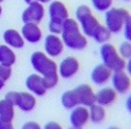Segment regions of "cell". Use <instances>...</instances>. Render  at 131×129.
<instances>
[{
	"instance_id": "5bb4252c",
	"label": "cell",
	"mask_w": 131,
	"mask_h": 129,
	"mask_svg": "<svg viewBox=\"0 0 131 129\" xmlns=\"http://www.w3.org/2000/svg\"><path fill=\"white\" fill-rule=\"evenodd\" d=\"M25 86L28 91L34 96L41 97L46 95L48 89L46 88L43 78L38 74H31L25 81Z\"/></svg>"
},
{
	"instance_id": "3957f363",
	"label": "cell",
	"mask_w": 131,
	"mask_h": 129,
	"mask_svg": "<svg viewBox=\"0 0 131 129\" xmlns=\"http://www.w3.org/2000/svg\"><path fill=\"white\" fill-rule=\"evenodd\" d=\"M76 20L78 21L82 32L87 37H93L95 31L101 25L98 18L93 14L88 5H80L76 10Z\"/></svg>"
},
{
	"instance_id": "60d3db41",
	"label": "cell",
	"mask_w": 131,
	"mask_h": 129,
	"mask_svg": "<svg viewBox=\"0 0 131 129\" xmlns=\"http://www.w3.org/2000/svg\"><path fill=\"white\" fill-rule=\"evenodd\" d=\"M3 1H4V0H0V3H2V2H3Z\"/></svg>"
},
{
	"instance_id": "d590c367",
	"label": "cell",
	"mask_w": 131,
	"mask_h": 129,
	"mask_svg": "<svg viewBox=\"0 0 131 129\" xmlns=\"http://www.w3.org/2000/svg\"><path fill=\"white\" fill-rule=\"evenodd\" d=\"M37 0H24V2L25 3H27V4H31L33 2H36Z\"/></svg>"
},
{
	"instance_id": "52a82bcc",
	"label": "cell",
	"mask_w": 131,
	"mask_h": 129,
	"mask_svg": "<svg viewBox=\"0 0 131 129\" xmlns=\"http://www.w3.org/2000/svg\"><path fill=\"white\" fill-rule=\"evenodd\" d=\"M46 10L43 7V4L36 1L31 4H28L27 8L24 9L22 12V21L24 23H35L38 24L45 17Z\"/></svg>"
},
{
	"instance_id": "8992f818",
	"label": "cell",
	"mask_w": 131,
	"mask_h": 129,
	"mask_svg": "<svg viewBox=\"0 0 131 129\" xmlns=\"http://www.w3.org/2000/svg\"><path fill=\"white\" fill-rule=\"evenodd\" d=\"M111 87L117 94H127L131 89V77L125 72V70L113 72L111 76Z\"/></svg>"
},
{
	"instance_id": "ffe728a7",
	"label": "cell",
	"mask_w": 131,
	"mask_h": 129,
	"mask_svg": "<svg viewBox=\"0 0 131 129\" xmlns=\"http://www.w3.org/2000/svg\"><path fill=\"white\" fill-rule=\"evenodd\" d=\"M106 110L105 107L98 105V104H93L92 106L89 107V116H90V121L95 123V124H100L106 119Z\"/></svg>"
},
{
	"instance_id": "7c38bea8",
	"label": "cell",
	"mask_w": 131,
	"mask_h": 129,
	"mask_svg": "<svg viewBox=\"0 0 131 129\" xmlns=\"http://www.w3.org/2000/svg\"><path fill=\"white\" fill-rule=\"evenodd\" d=\"M117 98H118V94L112 87H109V86H104L97 93H95L96 104L101 105L105 108L113 105L117 101Z\"/></svg>"
},
{
	"instance_id": "f1b7e54d",
	"label": "cell",
	"mask_w": 131,
	"mask_h": 129,
	"mask_svg": "<svg viewBox=\"0 0 131 129\" xmlns=\"http://www.w3.org/2000/svg\"><path fill=\"white\" fill-rule=\"evenodd\" d=\"M21 129H42L40 125L35 121H28L22 125Z\"/></svg>"
},
{
	"instance_id": "74e56055",
	"label": "cell",
	"mask_w": 131,
	"mask_h": 129,
	"mask_svg": "<svg viewBox=\"0 0 131 129\" xmlns=\"http://www.w3.org/2000/svg\"><path fill=\"white\" fill-rule=\"evenodd\" d=\"M68 129H83V128H80V127H75V126H71V127H69Z\"/></svg>"
},
{
	"instance_id": "7402d4cb",
	"label": "cell",
	"mask_w": 131,
	"mask_h": 129,
	"mask_svg": "<svg viewBox=\"0 0 131 129\" xmlns=\"http://www.w3.org/2000/svg\"><path fill=\"white\" fill-rule=\"evenodd\" d=\"M111 36H112V33L108 30V28L104 24H101L98 27V29L95 31L92 38L96 42H98L100 45H103V44L109 42V40L111 39Z\"/></svg>"
},
{
	"instance_id": "8d00e7d4",
	"label": "cell",
	"mask_w": 131,
	"mask_h": 129,
	"mask_svg": "<svg viewBox=\"0 0 131 129\" xmlns=\"http://www.w3.org/2000/svg\"><path fill=\"white\" fill-rule=\"evenodd\" d=\"M107 129H120V128L117 127V126H110V127H108Z\"/></svg>"
},
{
	"instance_id": "cb8c5ba5",
	"label": "cell",
	"mask_w": 131,
	"mask_h": 129,
	"mask_svg": "<svg viewBox=\"0 0 131 129\" xmlns=\"http://www.w3.org/2000/svg\"><path fill=\"white\" fill-rule=\"evenodd\" d=\"M92 6L98 12H106L113 7V0H91Z\"/></svg>"
},
{
	"instance_id": "9c48e42d",
	"label": "cell",
	"mask_w": 131,
	"mask_h": 129,
	"mask_svg": "<svg viewBox=\"0 0 131 129\" xmlns=\"http://www.w3.org/2000/svg\"><path fill=\"white\" fill-rule=\"evenodd\" d=\"M74 94L76 96L78 105H82L86 107H90L96 103L95 101V92L93 88L88 84H81L75 89H73Z\"/></svg>"
},
{
	"instance_id": "d6a6232c",
	"label": "cell",
	"mask_w": 131,
	"mask_h": 129,
	"mask_svg": "<svg viewBox=\"0 0 131 129\" xmlns=\"http://www.w3.org/2000/svg\"><path fill=\"white\" fill-rule=\"evenodd\" d=\"M125 107L127 109V111L129 113H131V94L128 95V97L126 98V101H125Z\"/></svg>"
},
{
	"instance_id": "4fadbf2b",
	"label": "cell",
	"mask_w": 131,
	"mask_h": 129,
	"mask_svg": "<svg viewBox=\"0 0 131 129\" xmlns=\"http://www.w3.org/2000/svg\"><path fill=\"white\" fill-rule=\"evenodd\" d=\"M112 73L113 72L105 64H99L91 72V81L96 86H105L111 80Z\"/></svg>"
},
{
	"instance_id": "6da1fadb",
	"label": "cell",
	"mask_w": 131,
	"mask_h": 129,
	"mask_svg": "<svg viewBox=\"0 0 131 129\" xmlns=\"http://www.w3.org/2000/svg\"><path fill=\"white\" fill-rule=\"evenodd\" d=\"M30 63L34 71L43 78L46 88L49 90L59 83L58 64L43 51H34L30 57Z\"/></svg>"
},
{
	"instance_id": "1f68e13d",
	"label": "cell",
	"mask_w": 131,
	"mask_h": 129,
	"mask_svg": "<svg viewBox=\"0 0 131 129\" xmlns=\"http://www.w3.org/2000/svg\"><path fill=\"white\" fill-rule=\"evenodd\" d=\"M124 70H125V72L131 77V58L128 59L127 61H125V69Z\"/></svg>"
},
{
	"instance_id": "603a6c76",
	"label": "cell",
	"mask_w": 131,
	"mask_h": 129,
	"mask_svg": "<svg viewBox=\"0 0 131 129\" xmlns=\"http://www.w3.org/2000/svg\"><path fill=\"white\" fill-rule=\"evenodd\" d=\"M61 102H62V105L65 107L66 109H69V110H72L73 108L79 106L73 90L66 91L61 97Z\"/></svg>"
},
{
	"instance_id": "ac0fdd59",
	"label": "cell",
	"mask_w": 131,
	"mask_h": 129,
	"mask_svg": "<svg viewBox=\"0 0 131 129\" xmlns=\"http://www.w3.org/2000/svg\"><path fill=\"white\" fill-rule=\"evenodd\" d=\"M3 39L6 44V46L13 48H22L24 47V39L20 32L16 29H7L3 33Z\"/></svg>"
},
{
	"instance_id": "9a60e30c",
	"label": "cell",
	"mask_w": 131,
	"mask_h": 129,
	"mask_svg": "<svg viewBox=\"0 0 131 129\" xmlns=\"http://www.w3.org/2000/svg\"><path fill=\"white\" fill-rule=\"evenodd\" d=\"M21 35L24 40L29 44H37L42 38V31L38 24L35 23H24L21 27Z\"/></svg>"
},
{
	"instance_id": "83f0119b",
	"label": "cell",
	"mask_w": 131,
	"mask_h": 129,
	"mask_svg": "<svg viewBox=\"0 0 131 129\" xmlns=\"http://www.w3.org/2000/svg\"><path fill=\"white\" fill-rule=\"evenodd\" d=\"M122 31H123V35L125 37V40L131 41V14L127 18V20L123 26Z\"/></svg>"
},
{
	"instance_id": "e575fe53",
	"label": "cell",
	"mask_w": 131,
	"mask_h": 129,
	"mask_svg": "<svg viewBox=\"0 0 131 129\" xmlns=\"http://www.w3.org/2000/svg\"><path fill=\"white\" fill-rule=\"evenodd\" d=\"M4 85H5V82H3L2 80H0V91L3 89V87H4Z\"/></svg>"
},
{
	"instance_id": "ba28073f",
	"label": "cell",
	"mask_w": 131,
	"mask_h": 129,
	"mask_svg": "<svg viewBox=\"0 0 131 129\" xmlns=\"http://www.w3.org/2000/svg\"><path fill=\"white\" fill-rule=\"evenodd\" d=\"M43 48H45V52L49 58L52 59V58H58L63 53L65 49V45L60 35L49 33L45 37Z\"/></svg>"
},
{
	"instance_id": "277c9868",
	"label": "cell",
	"mask_w": 131,
	"mask_h": 129,
	"mask_svg": "<svg viewBox=\"0 0 131 129\" xmlns=\"http://www.w3.org/2000/svg\"><path fill=\"white\" fill-rule=\"evenodd\" d=\"M128 10L122 7H111L105 12L104 25L112 34H118L122 31L123 26L129 17Z\"/></svg>"
},
{
	"instance_id": "f35d334b",
	"label": "cell",
	"mask_w": 131,
	"mask_h": 129,
	"mask_svg": "<svg viewBox=\"0 0 131 129\" xmlns=\"http://www.w3.org/2000/svg\"><path fill=\"white\" fill-rule=\"evenodd\" d=\"M2 14V7H1V5H0V16Z\"/></svg>"
},
{
	"instance_id": "f546056e",
	"label": "cell",
	"mask_w": 131,
	"mask_h": 129,
	"mask_svg": "<svg viewBox=\"0 0 131 129\" xmlns=\"http://www.w3.org/2000/svg\"><path fill=\"white\" fill-rule=\"evenodd\" d=\"M42 129H64V128H63V127H62V125H61V124H59L58 122L50 121V122H48Z\"/></svg>"
},
{
	"instance_id": "44dd1931",
	"label": "cell",
	"mask_w": 131,
	"mask_h": 129,
	"mask_svg": "<svg viewBox=\"0 0 131 129\" xmlns=\"http://www.w3.org/2000/svg\"><path fill=\"white\" fill-rule=\"evenodd\" d=\"M14 106L7 100H0V119L5 121H11L14 118Z\"/></svg>"
},
{
	"instance_id": "ab89813d",
	"label": "cell",
	"mask_w": 131,
	"mask_h": 129,
	"mask_svg": "<svg viewBox=\"0 0 131 129\" xmlns=\"http://www.w3.org/2000/svg\"><path fill=\"white\" fill-rule=\"evenodd\" d=\"M123 1H126V2H130L131 0H123Z\"/></svg>"
},
{
	"instance_id": "5b68a950",
	"label": "cell",
	"mask_w": 131,
	"mask_h": 129,
	"mask_svg": "<svg viewBox=\"0 0 131 129\" xmlns=\"http://www.w3.org/2000/svg\"><path fill=\"white\" fill-rule=\"evenodd\" d=\"M100 57L102 64L109 68L112 72L122 71L125 69V61L120 57L117 48L110 42L101 45L100 48Z\"/></svg>"
},
{
	"instance_id": "4316f807",
	"label": "cell",
	"mask_w": 131,
	"mask_h": 129,
	"mask_svg": "<svg viewBox=\"0 0 131 129\" xmlns=\"http://www.w3.org/2000/svg\"><path fill=\"white\" fill-rule=\"evenodd\" d=\"M11 74H12L11 67L0 64V80H2L3 82L8 81L11 77Z\"/></svg>"
},
{
	"instance_id": "7a4b0ae2",
	"label": "cell",
	"mask_w": 131,
	"mask_h": 129,
	"mask_svg": "<svg viewBox=\"0 0 131 129\" xmlns=\"http://www.w3.org/2000/svg\"><path fill=\"white\" fill-rule=\"evenodd\" d=\"M61 37L65 47L73 50H82L88 46L87 36L82 32L78 21L71 17L64 21Z\"/></svg>"
},
{
	"instance_id": "484cf974",
	"label": "cell",
	"mask_w": 131,
	"mask_h": 129,
	"mask_svg": "<svg viewBox=\"0 0 131 129\" xmlns=\"http://www.w3.org/2000/svg\"><path fill=\"white\" fill-rule=\"evenodd\" d=\"M63 25H64V22H62V21H58V20L49 19V32H50L51 34L61 35L62 30H63Z\"/></svg>"
},
{
	"instance_id": "d4e9b609",
	"label": "cell",
	"mask_w": 131,
	"mask_h": 129,
	"mask_svg": "<svg viewBox=\"0 0 131 129\" xmlns=\"http://www.w3.org/2000/svg\"><path fill=\"white\" fill-rule=\"evenodd\" d=\"M117 50H118L120 57L124 61H127L128 59L131 58V41H129V40L122 41L119 45V47L117 48Z\"/></svg>"
},
{
	"instance_id": "d6986e66",
	"label": "cell",
	"mask_w": 131,
	"mask_h": 129,
	"mask_svg": "<svg viewBox=\"0 0 131 129\" xmlns=\"http://www.w3.org/2000/svg\"><path fill=\"white\" fill-rule=\"evenodd\" d=\"M16 62V56L10 47L0 45V64L12 67Z\"/></svg>"
},
{
	"instance_id": "4dcf8cb0",
	"label": "cell",
	"mask_w": 131,
	"mask_h": 129,
	"mask_svg": "<svg viewBox=\"0 0 131 129\" xmlns=\"http://www.w3.org/2000/svg\"><path fill=\"white\" fill-rule=\"evenodd\" d=\"M0 129H14L11 121H5L0 119Z\"/></svg>"
},
{
	"instance_id": "836d02e7",
	"label": "cell",
	"mask_w": 131,
	"mask_h": 129,
	"mask_svg": "<svg viewBox=\"0 0 131 129\" xmlns=\"http://www.w3.org/2000/svg\"><path fill=\"white\" fill-rule=\"evenodd\" d=\"M38 2H40L41 4H46V3H50L52 0H37Z\"/></svg>"
},
{
	"instance_id": "8fae6325",
	"label": "cell",
	"mask_w": 131,
	"mask_h": 129,
	"mask_svg": "<svg viewBox=\"0 0 131 129\" xmlns=\"http://www.w3.org/2000/svg\"><path fill=\"white\" fill-rule=\"evenodd\" d=\"M90 121L89 108L86 106L79 105L72 109L70 114V122L72 126L83 128Z\"/></svg>"
},
{
	"instance_id": "30bf717a",
	"label": "cell",
	"mask_w": 131,
	"mask_h": 129,
	"mask_svg": "<svg viewBox=\"0 0 131 129\" xmlns=\"http://www.w3.org/2000/svg\"><path fill=\"white\" fill-rule=\"evenodd\" d=\"M80 62L75 57H67L58 66V74L63 79H71L78 74Z\"/></svg>"
},
{
	"instance_id": "2e32d148",
	"label": "cell",
	"mask_w": 131,
	"mask_h": 129,
	"mask_svg": "<svg viewBox=\"0 0 131 129\" xmlns=\"http://www.w3.org/2000/svg\"><path fill=\"white\" fill-rule=\"evenodd\" d=\"M49 19L64 22L69 18V10L65 4L59 0H52L49 5Z\"/></svg>"
},
{
	"instance_id": "e0dca14e",
	"label": "cell",
	"mask_w": 131,
	"mask_h": 129,
	"mask_svg": "<svg viewBox=\"0 0 131 129\" xmlns=\"http://www.w3.org/2000/svg\"><path fill=\"white\" fill-rule=\"evenodd\" d=\"M15 106L23 112H30L36 106V98L30 92H17Z\"/></svg>"
}]
</instances>
